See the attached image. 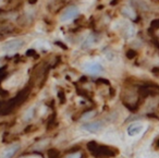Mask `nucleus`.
Masks as SVG:
<instances>
[{"label":"nucleus","instance_id":"nucleus-1","mask_svg":"<svg viewBox=\"0 0 159 158\" xmlns=\"http://www.w3.org/2000/svg\"><path fill=\"white\" fill-rule=\"evenodd\" d=\"M79 14V8L76 6H69L68 8L63 10V12L60 16V20L62 22H68V21H71L73 19H75Z\"/></svg>","mask_w":159,"mask_h":158},{"label":"nucleus","instance_id":"nucleus-2","mask_svg":"<svg viewBox=\"0 0 159 158\" xmlns=\"http://www.w3.org/2000/svg\"><path fill=\"white\" fill-rule=\"evenodd\" d=\"M102 128H104V123H102V121H93V122H89V123L83 124L81 129H82L83 131L89 132V133L95 134V133H98L100 130H102Z\"/></svg>","mask_w":159,"mask_h":158},{"label":"nucleus","instance_id":"nucleus-3","mask_svg":"<svg viewBox=\"0 0 159 158\" xmlns=\"http://www.w3.org/2000/svg\"><path fill=\"white\" fill-rule=\"evenodd\" d=\"M83 69H84L85 72L89 73V74H99V73H102V71H104V68H102V64L96 61L87 62V63L84 64Z\"/></svg>","mask_w":159,"mask_h":158},{"label":"nucleus","instance_id":"nucleus-4","mask_svg":"<svg viewBox=\"0 0 159 158\" xmlns=\"http://www.w3.org/2000/svg\"><path fill=\"white\" fill-rule=\"evenodd\" d=\"M23 45H24V42L22 40H8L3 44L2 49L5 51H16L18 49L22 48Z\"/></svg>","mask_w":159,"mask_h":158},{"label":"nucleus","instance_id":"nucleus-5","mask_svg":"<svg viewBox=\"0 0 159 158\" xmlns=\"http://www.w3.org/2000/svg\"><path fill=\"white\" fill-rule=\"evenodd\" d=\"M143 131H144V125L139 122L131 123L128 127V129H126V133H128L129 136H136L139 134L143 133Z\"/></svg>","mask_w":159,"mask_h":158},{"label":"nucleus","instance_id":"nucleus-6","mask_svg":"<svg viewBox=\"0 0 159 158\" xmlns=\"http://www.w3.org/2000/svg\"><path fill=\"white\" fill-rule=\"evenodd\" d=\"M20 144H12L10 145L9 147L3 151V154H2V157L3 158H13L16 156V154L20 151Z\"/></svg>","mask_w":159,"mask_h":158},{"label":"nucleus","instance_id":"nucleus-7","mask_svg":"<svg viewBox=\"0 0 159 158\" xmlns=\"http://www.w3.org/2000/svg\"><path fill=\"white\" fill-rule=\"evenodd\" d=\"M122 12H123L124 14H125L126 16H129V18L131 19H135V12L132 10V8L131 7H124L123 9H122Z\"/></svg>","mask_w":159,"mask_h":158},{"label":"nucleus","instance_id":"nucleus-8","mask_svg":"<svg viewBox=\"0 0 159 158\" xmlns=\"http://www.w3.org/2000/svg\"><path fill=\"white\" fill-rule=\"evenodd\" d=\"M96 42V38L94 37V35H89V37H87V40L84 42V45H83V47H91L93 44H95Z\"/></svg>","mask_w":159,"mask_h":158},{"label":"nucleus","instance_id":"nucleus-9","mask_svg":"<svg viewBox=\"0 0 159 158\" xmlns=\"http://www.w3.org/2000/svg\"><path fill=\"white\" fill-rule=\"evenodd\" d=\"M94 116H95V111L86 112V114H83L82 119H84V120H87V119H92Z\"/></svg>","mask_w":159,"mask_h":158},{"label":"nucleus","instance_id":"nucleus-10","mask_svg":"<svg viewBox=\"0 0 159 158\" xmlns=\"http://www.w3.org/2000/svg\"><path fill=\"white\" fill-rule=\"evenodd\" d=\"M66 158H81V153H80V151H77V153L69 154V155L66 156Z\"/></svg>","mask_w":159,"mask_h":158}]
</instances>
